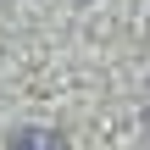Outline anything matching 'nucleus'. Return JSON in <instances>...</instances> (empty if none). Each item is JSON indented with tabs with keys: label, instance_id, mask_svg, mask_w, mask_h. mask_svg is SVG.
I'll return each instance as SVG.
<instances>
[{
	"label": "nucleus",
	"instance_id": "f257e3e1",
	"mask_svg": "<svg viewBox=\"0 0 150 150\" xmlns=\"http://www.w3.org/2000/svg\"><path fill=\"white\" fill-rule=\"evenodd\" d=\"M11 150H67V139L56 128H22V134H11Z\"/></svg>",
	"mask_w": 150,
	"mask_h": 150
},
{
	"label": "nucleus",
	"instance_id": "f03ea898",
	"mask_svg": "<svg viewBox=\"0 0 150 150\" xmlns=\"http://www.w3.org/2000/svg\"><path fill=\"white\" fill-rule=\"evenodd\" d=\"M145 139H150V111H145Z\"/></svg>",
	"mask_w": 150,
	"mask_h": 150
}]
</instances>
